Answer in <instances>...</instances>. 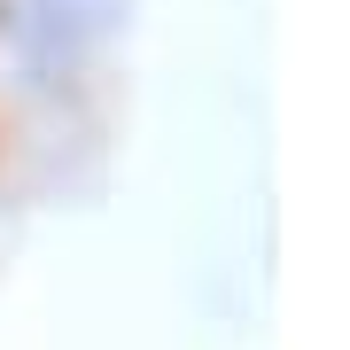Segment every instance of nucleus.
Returning a JSON list of instances; mask_svg holds the SVG:
<instances>
[{"label":"nucleus","instance_id":"nucleus-1","mask_svg":"<svg viewBox=\"0 0 350 350\" xmlns=\"http://www.w3.org/2000/svg\"><path fill=\"white\" fill-rule=\"evenodd\" d=\"M125 24V0H24L16 16V47H24L31 70H63L94 39H109Z\"/></svg>","mask_w":350,"mask_h":350}]
</instances>
